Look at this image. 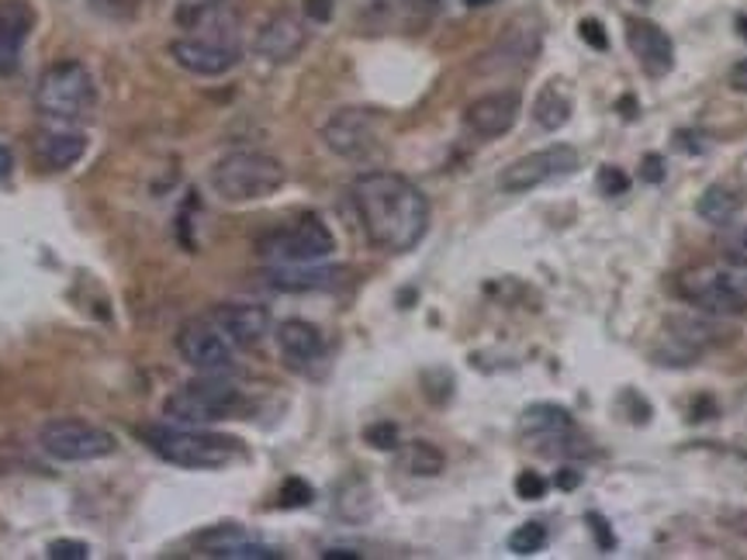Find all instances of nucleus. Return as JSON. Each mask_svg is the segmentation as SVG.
<instances>
[{"mask_svg":"<svg viewBox=\"0 0 747 560\" xmlns=\"http://www.w3.org/2000/svg\"><path fill=\"white\" fill-rule=\"evenodd\" d=\"M730 87H734L737 94H747V56L730 69Z\"/></svg>","mask_w":747,"mask_h":560,"instance_id":"38","label":"nucleus"},{"mask_svg":"<svg viewBox=\"0 0 747 560\" xmlns=\"http://www.w3.org/2000/svg\"><path fill=\"white\" fill-rule=\"evenodd\" d=\"M402 467H405L408 474L433 477V474H440V471H444V453L436 450L433 443H426V440H416V443H408V446L402 450Z\"/></svg>","mask_w":747,"mask_h":560,"instance_id":"26","label":"nucleus"},{"mask_svg":"<svg viewBox=\"0 0 747 560\" xmlns=\"http://www.w3.org/2000/svg\"><path fill=\"white\" fill-rule=\"evenodd\" d=\"M672 329H675L672 336L682 340L685 346H695V353H700L703 346H719V343L730 340V329L719 325L716 315H709V319H689V315H682V319H672Z\"/></svg>","mask_w":747,"mask_h":560,"instance_id":"25","label":"nucleus"},{"mask_svg":"<svg viewBox=\"0 0 747 560\" xmlns=\"http://www.w3.org/2000/svg\"><path fill=\"white\" fill-rule=\"evenodd\" d=\"M243 391L232 385V380L209 374L201 380H188L180 385L167 401H163V416L184 426H204V422H222L243 412Z\"/></svg>","mask_w":747,"mask_h":560,"instance_id":"5","label":"nucleus"},{"mask_svg":"<svg viewBox=\"0 0 747 560\" xmlns=\"http://www.w3.org/2000/svg\"><path fill=\"white\" fill-rule=\"evenodd\" d=\"M724 260L747 270V225H737L734 233L724 239Z\"/></svg>","mask_w":747,"mask_h":560,"instance_id":"30","label":"nucleus"},{"mask_svg":"<svg viewBox=\"0 0 747 560\" xmlns=\"http://www.w3.org/2000/svg\"><path fill=\"white\" fill-rule=\"evenodd\" d=\"M588 523H591V529H596V537H599V547H602V550H609V547L616 543V537H612V532L606 529V519H602L599 513H591V516H588Z\"/></svg>","mask_w":747,"mask_h":560,"instance_id":"37","label":"nucleus"},{"mask_svg":"<svg viewBox=\"0 0 747 560\" xmlns=\"http://www.w3.org/2000/svg\"><path fill=\"white\" fill-rule=\"evenodd\" d=\"M679 294L695 312L734 319L747 312V270L734 263H700L679 273Z\"/></svg>","mask_w":747,"mask_h":560,"instance_id":"3","label":"nucleus"},{"mask_svg":"<svg viewBox=\"0 0 747 560\" xmlns=\"http://www.w3.org/2000/svg\"><path fill=\"white\" fill-rule=\"evenodd\" d=\"M364 440L374 446V450H395L398 446V429L392 422H377L364 432Z\"/></svg>","mask_w":747,"mask_h":560,"instance_id":"32","label":"nucleus"},{"mask_svg":"<svg viewBox=\"0 0 747 560\" xmlns=\"http://www.w3.org/2000/svg\"><path fill=\"white\" fill-rule=\"evenodd\" d=\"M337 252V236L329 233V225L319 215H301L298 222L277 228V233L260 239V257L270 267L285 263H322L326 257Z\"/></svg>","mask_w":747,"mask_h":560,"instance_id":"7","label":"nucleus"},{"mask_svg":"<svg viewBox=\"0 0 747 560\" xmlns=\"http://www.w3.org/2000/svg\"><path fill=\"white\" fill-rule=\"evenodd\" d=\"M578 29H581V39H585L588 45H596V49H606V45H609V42H606V32H602V24H599L596 18H585V21L578 24Z\"/></svg>","mask_w":747,"mask_h":560,"instance_id":"34","label":"nucleus"},{"mask_svg":"<svg viewBox=\"0 0 747 560\" xmlns=\"http://www.w3.org/2000/svg\"><path fill=\"white\" fill-rule=\"evenodd\" d=\"M142 437L149 450L160 453L167 464L188 467V471H218L243 453L239 440L218 437V432H201V429L157 426V429H146Z\"/></svg>","mask_w":747,"mask_h":560,"instance_id":"4","label":"nucleus"},{"mask_svg":"<svg viewBox=\"0 0 747 560\" xmlns=\"http://www.w3.org/2000/svg\"><path fill=\"white\" fill-rule=\"evenodd\" d=\"M381 118L367 108H343L322 125V142L343 160H367L377 149Z\"/></svg>","mask_w":747,"mask_h":560,"instance_id":"11","label":"nucleus"},{"mask_svg":"<svg viewBox=\"0 0 747 560\" xmlns=\"http://www.w3.org/2000/svg\"><path fill=\"white\" fill-rule=\"evenodd\" d=\"M578 481H581V474H578V471H561V474H557V485H561L564 492L578 488Z\"/></svg>","mask_w":747,"mask_h":560,"instance_id":"40","label":"nucleus"},{"mask_svg":"<svg viewBox=\"0 0 747 560\" xmlns=\"http://www.w3.org/2000/svg\"><path fill=\"white\" fill-rule=\"evenodd\" d=\"M520 432L526 443H533L547 456H578L588 450V440H581L575 432L572 412L561 409V405H551V401L530 405L520 419Z\"/></svg>","mask_w":747,"mask_h":560,"instance_id":"9","label":"nucleus"},{"mask_svg":"<svg viewBox=\"0 0 747 560\" xmlns=\"http://www.w3.org/2000/svg\"><path fill=\"white\" fill-rule=\"evenodd\" d=\"M39 443L42 450L53 456V461L63 464H87V461H100V456H111L118 440L108 429H100L94 422L84 419H53L39 429Z\"/></svg>","mask_w":747,"mask_h":560,"instance_id":"8","label":"nucleus"},{"mask_svg":"<svg viewBox=\"0 0 747 560\" xmlns=\"http://www.w3.org/2000/svg\"><path fill=\"white\" fill-rule=\"evenodd\" d=\"M198 550H204L209 557H218V560H277L280 550L260 543V540H249L246 532L239 529H209L198 537Z\"/></svg>","mask_w":747,"mask_h":560,"instance_id":"21","label":"nucleus"},{"mask_svg":"<svg viewBox=\"0 0 747 560\" xmlns=\"http://www.w3.org/2000/svg\"><path fill=\"white\" fill-rule=\"evenodd\" d=\"M572 111H575V100H572V90L564 87V80H551L533 100V118L540 129H547V132L564 129V125L572 121Z\"/></svg>","mask_w":747,"mask_h":560,"instance_id":"22","label":"nucleus"},{"mask_svg":"<svg viewBox=\"0 0 747 560\" xmlns=\"http://www.w3.org/2000/svg\"><path fill=\"white\" fill-rule=\"evenodd\" d=\"M49 557L53 560H84V557H90V547L84 540H53L49 543Z\"/></svg>","mask_w":747,"mask_h":560,"instance_id":"33","label":"nucleus"},{"mask_svg":"<svg viewBox=\"0 0 747 560\" xmlns=\"http://www.w3.org/2000/svg\"><path fill=\"white\" fill-rule=\"evenodd\" d=\"M520 111H523V97L516 90H495L463 108V125L481 139H499L512 132V125L520 121Z\"/></svg>","mask_w":747,"mask_h":560,"instance_id":"13","label":"nucleus"},{"mask_svg":"<svg viewBox=\"0 0 747 560\" xmlns=\"http://www.w3.org/2000/svg\"><path fill=\"white\" fill-rule=\"evenodd\" d=\"M627 42H630V53L637 56V63L648 69L651 76L672 73V66H675V45H672V39H668V32L658 29L654 21L630 18L627 21Z\"/></svg>","mask_w":747,"mask_h":560,"instance_id":"16","label":"nucleus"},{"mask_svg":"<svg viewBox=\"0 0 747 560\" xmlns=\"http://www.w3.org/2000/svg\"><path fill=\"white\" fill-rule=\"evenodd\" d=\"M575 170H578V152L572 146L557 142V146L530 152V157H520L516 163H509L499 173V187L505 194H530L551 181H561V176H572Z\"/></svg>","mask_w":747,"mask_h":560,"instance_id":"10","label":"nucleus"},{"mask_svg":"<svg viewBox=\"0 0 747 560\" xmlns=\"http://www.w3.org/2000/svg\"><path fill=\"white\" fill-rule=\"evenodd\" d=\"M35 29V11L29 0H0V73L18 66V53Z\"/></svg>","mask_w":747,"mask_h":560,"instance_id":"20","label":"nucleus"},{"mask_svg":"<svg viewBox=\"0 0 747 560\" xmlns=\"http://www.w3.org/2000/svg\"><path fill=\"white\" fill-rule=\"evenodd\" d=\"M740 208H744V194H740V187H734V184H709L703 194H700V201H695V212H700V218L703 222H709V225H730L737 215H740Z\"/></svg>","mask_w":747,"mask_h":560,"instance_id":"23","label":"nucleus"},{"mask_svg":"<svg viewBox=\"0 0 747 560\" xmlns=\"http://www.w3.org/2000/svg\"><path fill=\"white\" fill-rule=\"evenodd\" d=\"M516 495H520L523 502H536V498H544V495H547V481L540 477L536 471H523V474L516 477Z\"/></svg>","mask_w":747,"mask_h":560,"instance_id":"31","label":"nucleus"},{"mask_svg":"<svg viewBox=\"0 0 747 560\" xmlns=\"http://www.w3.org/2000/svg\"><path fill=\"white\" fill-rule=\"evenodd\" d=\"M544 547H547V529L540 526V523H526V526H520V529L509 537V550H512V553H520V557L540 553Z\"/></svg>","mask_w":747,"mask_h":560,"instance_id":"27","label":"nucleus"},{"mask_svg":"<svg viewBox=\"0 0 747 560\" xmlns=\"http://www.w3.org/2000/svg\"><path fill=\"white\" fill-rule=\"evenodd\" d=\"M471 8H484V4H492V0H468Z\"/></svg>","mask_w":747,"mask_h":560,"instance_id":"43","label":"nucleus"},{"mask_svg":"<svg viewBox=\"0 0 747 560\" xmlns=\"http://www.w3.org/2000/svg\"><path fill=\"white\" fill-rule=\"evenodd\" d=\"M308 42V29L291 14V11H280L274 14L260 35H256V53H260L267 63H291Z\"/></svg>","mask_w":747,"mask_h":560,"instance_id":"17","label":"nucleus"},{"mask_svg":"<svg viewBox=\"0 0 747 560\" xmlns=\"http://www.w3.org/2000/svg\"><path fill=\"white\" fill-rule=\"evenodd\" d=\"M737 24H740V35L747 39V14H740V18H737Z\"/></svg>","mask_w":747,"mask_h":560,"instance_id":"42","label":"nucleus"},{"mask_svg":"<svg viewBox=\"0 0 747 560\" xmlns=\"http://www.w3.org/2000/svg\"><path fill=\"white\" fill-rule=\"evenodd\" d=\"M87 139L81 132H53L39 139V160L49 170H66L84 157Z\"/></svg>","mask_w":747,"mask_h":560,"instance_id":"24","label":"nucleus"},{"mask_svg":"<svg viewBox=\"0 0 747 560\" xmlns=\"http://www.w3.org/2000/svg\"><path fill=\"white\" fill-rule=\"evenodd\" d=\"M353 208L364 236L381 252H412L429 233V197L402 173L371 170L353 187Z\"/></svg>","mask_w":747,"mask_h":560,"instance_id":"1","label":"nucleus"},{"mask_svg":"<svg viewBox=\"0 0 747 560\" xmlns=\"http://www.w3.org/2000/svg\"><path fill=\"white\" fill-rule=\"evenodd\" d=\"M35 100H39L42 115L60 118V121H76V118H84L97 100L94 76L87 73L84 63H76V60L53 63L42 73Z\"/></svg>","mask_w":747,"mask_h":560,"instance_id":"6","label":"nucleus"},{"mask_svg":"<svg viewBox=\"0 0 747 560\" xmlns=\"http://www.w3.org/2000/svg\"><path fill=\"white\" fill-rule=\"evenodd\" d=\"M280 505L285 508H305V505H312V498H316V492H312V485L308 481H301V477H288L285 485H280Z\"/></svg>","mask_w":747,"mask_h":560,"instance_id":"28","label":"nucleus"},{"mask_svg":"<svg viewBox=\"0 0 747 560\" xmlns=\"http://www.w3.org/2000/svg\"><path fill=\"white\" fill-rule=\"evenodd\" d=\"M322 557H326V560H356L360 553H353V550H326Z\"/></svg>","mask_w":747,"mask_h":560,"instance_id":"41","label":"nucleus"},{"mask_svg":"<svg viewBox=\"0 0 747 560\" xmlns=\"http://www.w3.org/2000/svg\"><path fill=\"white\" fill-rule=\"evenodd\" d=\"M11 170H14V157H11V149H8V146H0V181H8Z\"/></svg>","mask_w":747,"mask_h":560,"instance_id":"39","label":"nucleus"},{"mask_svg":"<svg viewBox=\"0 0 747 560\" xmlns=\"http://www.w3.org/2000/svg\"><path fill=\"white\" fill-rule=\"evenodd\" d=\"M170 56L194 76H222L239 63V45L225 39H177Z\"/></svg>","mask_w":747,"mask_h":560,"instance_id":"14","label":"nucleus"},{"mask_svg":"<svg viewBox=\"0 0 747 560\" xmlns=\"http://www.w3.org/2000/svg\"><path fill=\"white\" fill-rule=\"evenodd\" d=\"M308 21H329L332 18V0H305Z\"/></svg>","mask_w":747,"mask_h":560,"instance_id":"36","label":"nucleus"},{"mask_svg":"<svg viewBox=\"0 0 747 560\" xmlns=\"http://www.w3.org/2000/svg\"><path fill=\"white\" fill-rule=\"evenodd\" d=\"M177 349L201 374L232 370V343L218 333L215 322H188L177 333Z\"/></svg>","mask_w":747,"mask_h":560,"instance_id":"12","label":"nucleus"},{"mask_svg":"<svg viewBox=\"0 0 747 560\" xmlns=\"http://www.w3.org/2000/svg\"><path fill=\"white\" fill-rule=\"evenodd\" d=\"M596 184H599V191H602L606 197H620V194L630 191V176H627L620 166H602L599 176H596Z\"/></svg>","mask_w":747,"mask_h":560,"instance_id":"29","label":"nucleus"},{"mask_svg":"<svg viewBox=\"0 0 747 560\" xmlns=\"http://www.w3.org/2000/svg\"><path fill=\"white\" fill-rule=\"evenodd\" d=\"M288 184V170L267 152L236 149L212 166V187L228 205H249V201L274 197Z\"/></svg>","mask_w":747,"mask_h":560,"instance_id":"2","label":"nucleus"},{"mask_svg":"<svg viewBox=\"0 0 747 560\" xmlns=\"http://www.w3.org/2000/svg\"><path fill=\"white\" fill-rule=\"evenodd\" d=\"M346 270L343 267H322V263H285V267H270L267 270V284L274 291H288V294H301V291H332L343 284Z\"/></svg>","mask_w":747,"mask_h":560,"instance_id":"19","label":"nucleus"},{"mask_svg":"<svg viewBox=\"0 0 747 560\" xmlns=\"http://www.w3.org/2000/svg\"><path fill=\"white\" fill-rule=\"evenodd\" d=\"M209 322H215L218 333L236 346H256L270 333V312L264 304H246V301L218 304L209 315Z\"/></svg>","mask_w":747,"mask_h":560,"instance_id":"15","label":"nucleus"},{"mask_svg":"<svg viewBox=\"0 0 747 560\" xmlns=\"http://www.w3.org/2000/svg\"><path fill=\"white\" fill-rule=\"evenodd\" d=\"M664 173H668V170H664V160L658 157V152H651V157L643 160V166H640V176H643V181H648V184H661V181H664Z\"/></svg>","mask_w":747,"mask_h":560,"instance_id":"35","label":"nucleus"},{"mask_svg":"<svg viewBox=\"0 0 747 560\" xmlns=\"http://www.w3.org/2000/svg\"><path fill=\"white\" fill-rule=\"evenodd\" d=\"M277 349L295 370H308L326 356V340L312 322L288 319L277 325Z\"/></svg>","mask_w":747,"mask_h":560,"instance_id":"18","label":"nucleus"}]
</instances>
